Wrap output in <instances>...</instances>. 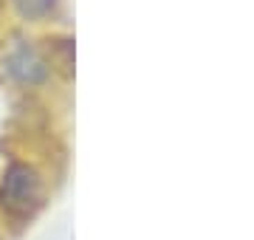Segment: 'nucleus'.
<instances>
[{
	"instance_id": "obj_4",
	"label": "nucleus",
	"mask_w": 254,
	"mask_h": 240,
	"mask_svg": "<svg viewBox=\"0 0 254 240\" xmlns=\"http://www.w3.org/2000/svg\"><path fill=\"white\" fill-rule=\"evenodd\" d=\"M0 11H3V0H0Z\"/></svg>"
},
{
	"instance_id": "obj_3",
	"label": "nucleus",
	"mask_w": 254,
	"mask_h": 240,
	"mask_svg": "<svg viewBox=\"0 0 254 240\" xmlns=\"http://www.w3.org/2000/svg\"><path fill=\"white\" fill-rule=\"evenodd\" d=\"M9 3L14 6V11L23 20H28V23H43L46 17L54 14L60 0H9Z\"/></svg>"
},
{
	"instance_id": "obj_2",
	"label": "nucleus",
	"mask_w": 254,
	"mask_h": 240,
	"mask_svg": "<svg viewBox=\"0 0 254 240\" xmlns=\"http://www.w3.org/2000/svg\"><path fill=\"white\" fill-rule=\"evenodd\" d=\"M6 71L23 85H40L48 76V62L34 46L20 43V46H14L9 51V57H6Z\"/></svg>"
},
{
	"instance_id": "obj_1",
	"label": "nucleus",
	"mask_w": 254,
	"mask_h": 240,
	"mask_svg": "<svg viewBox=\"0 0 254 240\" xmlns=\"http://www.w3.org/2000/svg\"><path fill=\"white\" fill-rule=\"evenodd\" d=\"M46 203V181L28 161H9L0 176V212L11 223L26 226Z\"/></svg>"
}]
</instances>
